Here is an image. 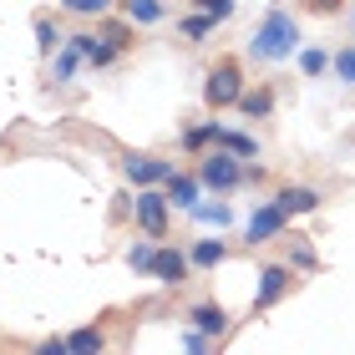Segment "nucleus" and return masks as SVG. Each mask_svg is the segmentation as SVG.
<instances>
[{"instance_id":"obj_4","label":"nucleus","mask_w":355,"mask_h":355,"mask_svg":"<svg viewBox=\"0 0 355 355\" xmlns=\"http://www.w3.org/2000/svg\"><path fill=\"white\" fill-rule=\"evenodd\" d=\"M132 214H137V229L148 234V239H163V234H168V193H157V188H137Z\"/></svg>"},{"instance_id":"obj_17","label":"nucleus","mask_w":355,"mask_h":355,"mask_svg":"<svg viewBox=\"0 0 355 355\" xmlns=\"http://www.w3.org/2000/svg\"><path fill=\"white\" fill-rule=\"evenodd\" d=\"M218 148H229V153H239V157H254V153H259V142H254L249 132H234V127H218Z\"/></svg>"},{"instance_id":"obj_26","label":"nucleus","mask_w":355,"mask_h":355,"mask_svg":"<svg viewBox=\"0 0 355 355\" xmlns=\"http://www.w3.org/2000/svg\"><path fill=\"white\" fill-rule=\"evenodd\" d=\"M300 67H304V76H325V67H330V56L320 51V46H310V51H300Z\"/></svg>"},{"instance_id":"obj_29","label":"nucleus","mask_w":355,"mask_h":355,"mask_svg":"<svg viewBox=\"0 0 355 355\" xmlns=\"http://www.w3.org/2000/svg\"><path fill=\"white\" fill-rule=\"evenodd\" d=\"M102 36H107L112 46H127V41H132V31H127L122 21H107V26H102Z\"/></svg>"},{"instance_id":"obj_19","label":"nucleus","mask_w":355,"mask_h":355,"mask_svg":"<svg viewBox=\"0 0 355 355\" xmlns=\"http://www.w3.org/2000/svg\"><path fill=\"white\" fill-rule=\"evenodd\" d=\"M76 61H82V51L67 41V46L56 51V61H51V76H56V82H71V76H76Z\"/></svg>"},{"instance_id":"obj_25","label":"nucleus","mask_w":355,"mask_h":355,"mask_svg":"<svg viewBox=\"0 0 355 355\" xmlns=\"http://www.w3.org/2000/svg\"><path fill=\"white\" fill-rule=\"evenodd\" d=\"M112 6V0H61V10H67V15H82V21H87V15H102Z\"/></svg>"},{"instance_id":"obj_14","label":"nucleus","mask_w":355,"mask_h":355,"mask_svg":"<svg viewBox=\"0 0 355 355\" xmlns=\"http://www.w3.org/2000/svg\"><path fill=\"white\" fill-rule=\"evenodd\" d=\"M122 10H127L132 26H157L163 21V0H122Z\"/></svg>"},{"instance_id":"obj_20","label":"nucleus","mask_w":355,"mask_h":355,"mask_svg":"<svg viewBox=\"0 0 355 355\" xmlns=\"http://www.w3.org/2000/svg\"><path fill=\"white\" fill-rule=\"evenodd\" d=\"M153 254H157V244H153V239L132 244V249H127V269H137V274H153Z\"/></svg>"},{"instance_id":"obj_10","label":"nucleus","mask_w":355,"mask_h":355,"mask_svg":"<svg viewBox=\"0 0 355 355\" xmlns=\"http://www.w3.org/2000/svg\"><path fill=\"white\" fill-rule=\"evenodd\" d=\"M274 203H279V214H284V218H295V214H310V208H320V193H315V188L289 183V188L274 193Z\"/></svg>"},{"instance_id":"obj_11","label":"nucleus","mask_w":355,"mask_h":355,"mask_svg":"<svg viewBox=\"0 0 355 355\" xmlns=\"http://www.w3.org/2000/svg\"><path fill=\"white\" fill-rule=\"evenodd\" d=\"M198 178H188V173H168V203H178V208H188V214H193V203H198Z\"/></svg>"},{"instance_id":"obj_18","label":"nucleus","mask_w":355,"mask_h":355,"mask_svg":"<svg viewBox=\"0 0 355 355\" xmlns=\"http://www.w3.org/2000/svg\"><path fill=\"white\" fill-rule=\"evenodd\" d=\"M193 218L208 223V229H223V223L234 218V208L229 203H193Z\"/></svg>"},{"instance_id":"obj_31","label":"nucleus","mask_w":355,"mask_h":355,"mask_svg":"<svg viewBox=\"0 0 355 355\" xmlns=\"http://www.w3.org/2000/svg\"><path fill=\"white\" fill-rule=\"evenodd\" d=\"M183 345H188V350H208V335H203L198 325H193V330L183 335Z\"/></svg>"},{"instance_id":"obj_28","label":"nucleus","mask_w":355,"mask_h":355,"mask_svg":"<svg viewBox=\"0 0 355 355\" xmlns=\"http://www.w3.org/2000/svg\"><path fill=\"white\" fill-rule=\"evenodd\" d=\"M345 0H300V10H310V15H335Z\"/></svg>"},{"instance_id":"obj_3","label":"nucleus","mask_w":355,"mask_h":355,"mask_svg":"<svg viewBox=\"0 0 355 355\" xmlns=\"http://www.w3.org/2000/svg\"><path fill=\"white\" fill-rule=\"evenodd\" d=\"M198 183L203 188H218V193L239 188V183H244V163H239V153H229V148H218V142H214V153L198 163Z\"/></svg>"},{"instance_id":"obj_12","label":"nucleus","mask_w":355,"mask_h":355,"mask_svg":"<svg viewBox=\"0 0 355 355\" xmlns=\"http://www.w3.org/2000/svg\"><path fill=\"white\" fill-rule=\"evenodd\" d=\"M188 320H193V325H198V330L208 335V340H218V335L229 330V315H223L218 304H193V310H188Z\"/></svg>"},{"instance_id":"obj_2","label":"nucleus","mask_w":355,"mask_h":355,"mask_svg":"<svg viewBox=\"0 0 355 355\" xmlns=\"http://www.w3.org/2000/svg\"><path fill=\"white\" fill-rule=\"evenodd\" d=\"M239 92H244V71H239V61L234 56L214 61V67H208V82H203V102L214 112H223V107L239 102Z\"/></svg>"},{"instance_id":"obj_16","label":"nucleus","mask_w":355,"mask_h":355,"mask_svg":"<svg viewBox=\"0 0 355 355\" xmlns=\"http://www.w3.org/2000/svg\"><path fill=\"white\" fill-rule=\"evenodd\" d=\"M214 15H208V10H193L188 15V21H178V36H183V41H208V36H214Z\"/></svg>"},{"instance_id":"obj_24","label":"nucleus","mask_w":355,"mask_h":355,"mask_svg":"<svg viewBox=\"0 0 355 355\" xmlns=\"http://www.w3.org/2000/svg\"><path fill=\"white\" fill-rule=\"evenodd\" d=\"M330 67H335V76H340V82H350V87H355V46L335 51V56H330Z\"/></svg>"},{"instance_id":"obj_21","label":"nucleus","mask_w":355,"mask_h":355,"mask_svg":"<svg viewBox=\"0 0 355 355\" xmlns=\"http://www.w3.org/2000/svg\"><path fill=\"white\" fill-rule=\"evenodd\" d=\"M102 345H107V335H102V330H71V335H67V350H76V355L102 350Z\"/></svg>"},{"instance_id":"obj_5","label":"nucleus","mask_w":355,"mask_h":355,"mask_svg":"<svg viewBox=\"0 0 355 355\" xmlns=\"http://www.w3.org/2000/svg\"><path fill=\"white\" fill-rule=\"evenodd\" d=\"M122 173H127V183H137V188H157V183H168L173 163H168V157L132 153V157H122Z\"/></svg>"},{"instance_id":"obj_7","label":"nucleus","mask_w":355,"mask_h":355,"mask_svg":"<svg viewBox=\"0 0 355 355\" xmlns=\"http://www.w3.org/2000/svg\"><path fill=\"white\" fill-rule=\"evenodd\" d=\"M284 223H289V218L279 214V203H264V208H254V218H249L244 239H249L254 249H259V244H269L274 234H284Z\"/></svg>"},{"instance_id":"obj_13","label":"nucleus","mask_w":355,"mask_h":355,"mask_svg":"<svg viewBox=\"0 0 355 355\" xmlns=\"http://www.w3.org/2000/svg\"><path fill=\"white\" fill-rule=\"evenodd\" d=\"M223 239H198V244H193V254H188V264H198V269H218L223 264Z\"/></svg>"},{"instance_id":"obj_27","label":"nucleus","mask_w":355,"mask_h":355,"mask_svg":"<svg viewBox=\"0 0 355 355\" xmlns=\"http://www.w3.org/2000/svg\"><path fill=\"white\" fill-rule=\"evenodd\" d=\"M193 6H198V10H208L214 21H229V15H234V0H193Z\"/></svg>"},{"instance_id":"obj_1","label":"nucleus","mask_w":355,"mask_h":355,"mask_svg":"<svg viewBox=\"0 0 355 355\" xmlns=\"http://www.w3.org/2000/svg\"><path fill=\"white\" fill-rule=\"evenodd\" d=\"M300 51V21L289 10H269L249 36V56L254 61H284Z\"/></svg>"},{"instance_id":"obj_6","label":"nucleus","mask_w":355,"mask_h":355,"mask_svg":"<svg viewBox=\"0 0 355 355\" xmlns=\"http://www.w3.org/2000/svg\"><path fill=\"white\" fill-rule=\"evenodd\" d=\"M289 284H295L289 264H264V269H259V295H254V310H269V304H279V300L289 295Z\"/></svg>"},{"instance_id":"obj_9","label":"nucleus","mask_w":355,"mask_h":355,"mask_svg":"<svg viewBox=\"0 0 355 355\" xmlns=\"http://www.w3.org/2000/svg\"><path fill=\"white\" fill-rule=\"evenodd\" d=\"M153 279L157 284H183L188 279V254L183 249H157L153 254Z\"/></svg>"},{"instance_id":"obj_15","label":"nucleus","mask_w":355,"mask_h":355,"mask_svg":"<svg viewBox=\"0 0 355 355\" xmlns=\"http://www.w3.org/2000/svg\"><path fill=\"white\" fill-rule=\"evenodd\" d=\"M244 117H269L274 112V92L269 87H259V92H239V102H234Z\"/></svg>"},{"instance_id":"obj_8","label":"nucleus","mask_w":355,"mask_h":355,"mask_svg":"<svg viewBox=\"0 0 355 355\" xmlns=\"http://www.w3.org/2000/svg\"><path fill=\"white\" fill-rule=\"evenodd\" d=\"M76 51H82V61H92V67H112L117 61L122 46H112V41H96V31H76V36H67Z\"/></svg>"},{"instance_id":"obj_23","label":"nucleus","mask_w":355,"mask_h":355,"mask_svg":"<svg viewBox=\"0 0 355 355\" xmlns=\"http://www.w3.org/2000/svg\"><path fill=\"white\" fill-rule=\"evenodd\" d=\"M56 41H61L56 21H51V15H36V46H41L46 56H51V51H56Z\"/></svg>"},{"instance_id":"obj_22","label":"nucleus","mask_w":355,"mask_h":355,"mask_svg":"<svg viewBox=\"0 0 355 355\" xmlns=\"http://www.w3.org/2000/svg\"><path fill=\"white\" fill-rule=\"evenodd\" d=\"M214 137H218V122L188 127V132H183V148H188V153H203V148H208V142H214Z\"/></svg>"},{"instance_id":"obj_30","label":"nucleus","mask_w":355,"mask_h":355,"mask_svg":"<svg viewBox=\"0 0 355 355\" xmlns=\"http://www.w3.org/2000/svg\"><path fill=\"white\" fill-rule=\"evenodd\" d=\"M289 264H295V269H315V249H310V244H295V254H289Z\"/></svg>"}]
</instances>
